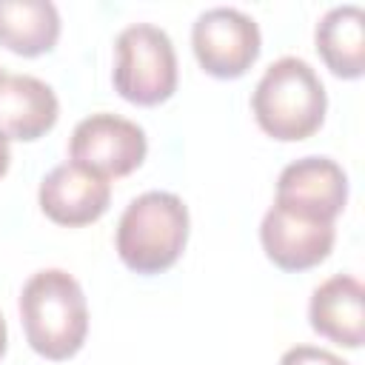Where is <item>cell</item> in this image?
Returning <instances> with one entry per match:
<instances>
[{
	"label": "cell",
	"instance_id": "cell-1",
	"mask_svg": "<svg viewBox=\"0 0 365 365\" xmlns=\"http://www.w3.org/2000/svg\"><path fill=\"white\" fill-rule=\"evenodd\" d=\"M20 322L26 342L46 359L74 356L88 334V305L80 282L63 268L31 274L20 291Z\"/></svg>",
	"mask_w": 365,
	"mask_h": 365
},
{
	"label": "cell",
	"instance_id": "cell-2",
	"mask_svg": "<svg viewBox=\"0 0 365 365\" xmlns=\"http://www.w3.org/2000/svg\"><path fill=\"white\" fill-rule=\"evenodd\" d=\"M251 108L268 137L297 143L322 125L328 94L308 60L285 54L274 60L257 80Z\"/></svg>",
	"mask_w": 365,
	"mask_h": 365
},
{
	"label": "cell",
	"instance_id": "cell-3",
	"mask_svg": "<svg viewBox=\"0 0 365 365\" xmlns=\"http://www.w3.org/2000/svg\"><path fill=\"white\" fill-rule=\"evenodd\" d=\"M188 242V208L171 191H145L120 214L114 245L137 274L168 271Z\"/></svg>",
	"mask_w": 365,
	"mask_h": 365
},
{
	"label": "cell",
	"instance_id": "cell-4",
	"mask_svg": "<svg viewBox=\"0 0 365 365\" xmlns=\"http://www.w3.org/2000/svg\"><path fill=\"white\" fill-rule=\"evenodd\" d=\"M114 88L134 106L165 103L177 91V54L171 37L154 23H131L114 40Z\"/></svg>",
	"mask_w": 365,
	"mask_h": 365
},
{
	"label": "cell",
	"instance_id": "cell-5",
	"mask_svg": "<svg viewBox=\"0 0 365 365\" xmlns=\"http://www.w3.org/2000/svg\"><path fill=\"white\" fill-rule=\"evenodd\" d=\"M259 26L234 6H214L197 14L191 26V48L202 71L220 80L242 77L259 57Z\"/></svg>",
	"mask_w": 365,
	"mask_h": 365
},
{
	"label": "cell",
	"instance_id": "cell-6",
	"mask_svg": "<svg viewBox=\"0 0 365 365\" xmlns=\"http://www.w3.org/2000/svg\"><path fill=\"white\" fill-rule=\"evenodd\" d=\"M148 151V140L143 125L128 117L97 111L83 117L68 140L71 163L100 174L103 180L125 177L143 165Z\"/></svg>",
	"mask_w": 365,
	"mask_h": 365
},
{
	"label": "cell",
	"instance_id": "cell-7",
	"mask_svg": "<svg viewBox=\"0 0 365 365\" xmlns=\"http://www.w3.org/2000/svg\"><path fill=\"white\" fill-rule=\"evenodd\" d=\"M334 222L305 217L274 202L259 222V242L265 257L282 271H305L319 265L334 248Z\"/></svg>",
	"mask_w": 365,
	"mask_h": 365
},
{
	"label": "cell",
	"instance_id": "cell-8",
	"mask_svg": "<svg viewBox=\"0 0 365 365\" xmlns=\"http://www.w3.org/2000/svg\"><path fill=\"white\" fill-rule=\"evenodd\" d=\"M274 202L314 220L334 222L348 202V174L331 157H302L277 177Z\"/></svg>",
	"mask_w": 365,
	"mask_h": 365
},
{
	"label": "cell",
	"instance_id": "cell-9",
	"mask_svg": "<svg viewBox=\"0 0 365 365\" xmlns=\"http://www.w3.org/2000/svg\"><path fill=\"white\" fill-rule=\"evenodd\" d=\"M37 202L51 222L77 228L100 220L108 211L111 185L77 163H60L43 177Z\"/></svg>",
	"mask_w": 365,
	"mask_h": 365
},
{
	"label": "cell",
	"instance_id": "cell-10",
	"mask_svg": "<svg viewBox=\"0 0 365 365\" xmlns=\"http://www.w3.org/2000/svg\"><path fill=\"white\" fill-rule=\"evenodd\" d=\"M57 114L60 103L46 80L0 66V134L6 140H37L54 128Z\"/></svg>",
	"mask_w": 365,
	"mask_h": 365
},
{
	"label": "cell",
	"instance_id": "cell-11",
	"mask_svg": "<svg viewBox=\"0 0 365 365\" xmlns=\"http://www.w3.org/2000/svg\"><path fill=\"white\" fill-rule=\"evenodd\" d=\"M311 328L345 348H359L365 339V288L351 274H334L319 282L308 302Z\"/></svg>",
	"mask_w": 365,
	"mask_h": 365
},
{
	"label": "cell",
	"instance_id": "cell-12",
	"mask_svg": "<svg viewBox=\"0 0 365 365\" xmlns=\"http://www.w3.org/2000/svg\"><path fill=\"white\" fill-rule=\"evenodd\" d=\"M314 43L322 63L342 80H356L365 71V11L356 3L328 9L317 29Z\"/></svg>",
	"mask_w": 365,
	"mask_h": 365
},
{
	"label": "cell",
	"instance_id": "cell-13",
	"mask_svg": "<svg viewBox=\"0 0 365 365\" xmlns=\"http://www.w3.org/2000/svg\"><path fill=\"white\" fill-rule=\"evenodd\" d=\"M60 11L51 0H0V46L14 54L37 57L54 48Z\"/></svg>",
	"mask_w": 365,
	"mask_h": 365
},
{
	"label": "cell",
	"instance_id": "cell-14",
	"mask_svg": "<svg viewBox=\"0 0 365 365\" xmlns=\"http://www.w3.org/2000/svg\"><path fill=\"white\" fill-rule=\"evenodd\" d=\"M279 365H348L342 356H336L328 348L317 345H294L279 356Z\"/></svg>",
	"mask_w": 365,
	"mask_h": 365
},
{
	"label": "cell",
	"instance_id": "cell-15",
	"mask_svg": "<svg viewBox=\"0 0 365 365\" xmlns=\"http://www.w3.org/2000/svg\"><path fill=\"white\" fill-rule=\"evenodd\" d=\"M9 163H11V151H9V140L0 134V177L9 171Z\"/></svg>",
	"mask_w": 365,
	"mask_h": 365
},
{
	"label": "cell",
	"instance_id": "cell-16",
	"mask_svg": "<svg viewBox=\"0 0 365 365\" xmlns=\"http://www.w3.org/2000/svg\"><path fill=\"white\" fill-rule=\"evenodd\" d=\"M6 354V319H3V314H0V356Z\"/></svg>",
	"mask_w": 365,
	"mask_h": 365
}]
</instances>
